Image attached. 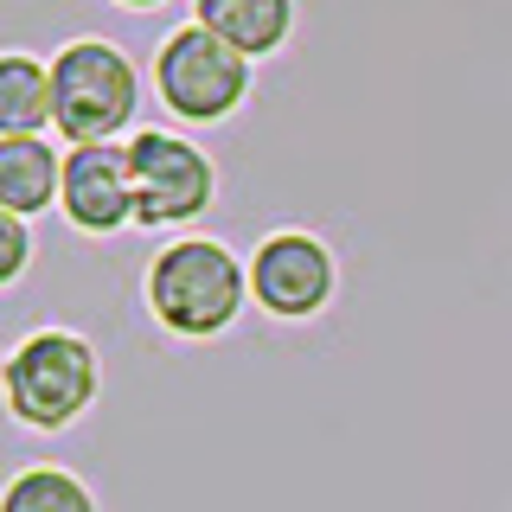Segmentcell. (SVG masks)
<instances>
[{
    "mask_svg": "<svg viewBox=\"0 0 512 512\" xmlns=\"http://www.w3.org/2000/svg\"><path fill=\"white\" fill-rule=\"evenodd\" d=\"M250 263H237L212 237H180L148 263V314L180 340H212L244 314Z\"/></svg>",
    "mask_w": 512,
    "mask_h": 512,
    "instance_id": "obj_1",
    "label": "cell"
},
{
    "mask_svg": "<svg viewBox=\"0 0 512 512\" xmlns=\"http://www.w3.org/2000/svg\"><path fill=\"white\" fill-rule=\"evenodd\" d=\"M52 90H58V135L71 148H103L135 122L141 103V71L128 64L122 45L109 39H77L52 58Z\"/></svg>",
    "mask_w": 512,
    "mask_h": 512,
    "instance_id": "obj_2",
    "label": "cell"
},
{
    "mask_svg": "<svg viewBox=\"0 0 512 512\" xmlns=\"http://www.w3.org/2000/svg\"><path fill=\"white\" fill-rule=\"evenodd\" d=\"M96 384H103L96 346L84 333L45 327L32 340H20L7 359V410L26 429H71L96 404Z\"/></svg>",
    "mask_w": 512,
    "mask_h": 512,
    "instance_id": "obj_3",
    "label": "cell"
},
{
    "mask_svg": "<svg viewBox=\"0 0 512 512\" xmlns=\"http://www.w3.org/2000/svg\"><path fill=\"white\" fill-rule=\"evenodd\" d=\"M154 90L180 122H224L250 96V58L192 20L154 52Z\"/></svg>",
    "mask_w": 512,
    "mask_h": 512,
    "instance_id": "obj_4",
    "label": "cell"
},
{
    "mask_svg": "<svg viewBox=\"0 0 512 512\" xmlns=\"http://www.w3.org/2000/svg\"><path fill=\"white\" fill-rule=\"evenodd\" d=\"M128 160H135V224H186L212 205L218 173L192 141L180 135H135L128 141Z\"/></svg>",
    "mask_w": 512,
    "mask_h": 512,
    "instance_id": "obj_5",
    "label": "cell"
},
{
    "mask_svg": "<svg viewBox=\"0 0 512 512\" xmlns=\"http://www.w3.org/2000/svg\"><path fill=\"white\" fill-rule=\"evenodd\" d=\"M250 295L276 320H308L333 295V250L308 231H276L250 256Z\"/></svg>",
    "mask_w": 512,
    "mask_h": 512,
    "instance_id": "obj_6",
    "label": "cell"
},
{
    "mask_svg": "<svg viewBox=\"0 0 512 512\" xmlns=\"http://www.w3.org/2000/svg\"><path fill=\"white\" fill-rule=\"evenodd\" d=\"M64 218L90 237H109L135 224V160L128 148L103 141V148H71L64 154Z\"/></svg>",
    "mask_w": 512,
    "mask_h": 512,
    "instance_id": "obj_7",
    "label": "cell"
},
{
    "mask_svg": "<svg viewBox=\"0 0 512 512\" xmlns=\"http://www.w3.org/2000/svg\"><path fill=\"white\" fill-rule=\"evenodd\" d=\"M199 7V26L218 32L231 52H244L250 64L282 52L288 32H295V0H192Z\"/></svg>",
    "mask_w": 512,
    "mask_h": 512,
    "instance_id": "obj_8",
    "label": "cell"
},
{
    "mask_svg": "<svg viewBox=\"0 0 512 512\" xmlns=\"http://www.w3.org/2000/svg\"><path fill=\"white\" fill-rule=\"evenodd\" d=\"M52 199H64V154L45 135H0V205L32 218Z\"/></svg>",
    "mask_w": 512,
    "mask_h": 512,
    "instance_id": "obj_9",
    "label": "cell"
},
{
    "mask_svg": "<svg viewBox=\"0 0 512 512\" xmlns=\"http://www.w3.org/2000/svg\"><path fill=\"white\" fill-rule=\"evenodd\" d=\"M58 122V90H52V64H39L32 52L0 58V135H45Z\"/></svg>",
    "mask_w": 512,
    "mask_h": 512,
    "instance_id": "obj_10",
    "label": "cell"
},
{
    "mask_svg": "<svg viewBox=\"0 0 512 512\" xmlns=\"http://www.w3.org/2000/svg\"><path fill=\"white\" fill-rule=\"evenodd\" d=\"M0 512H96V500L71 468H20L7 480Z\"/></svg>",
    "mask_w": 512,
    "mask_h": 512,
    "instance_id": "obj_11",
    "label": "cell"
},
{
    "mask_svg": "<svg viewBox=\"0 0 512 512\" xmlns=\"http://www.w3.org/2000/svg\"><path fill=\"white\" fill-rule=\"evenodd\" d=\"M32 256V237H26V218L20 212H0V282H20Z\"/></svg>",
    "mask_w": 512,
    "mask_h": 512,
    "instance_id": "obj_12",
    "label": "cell"
},
{
    "mask_svg": "<svg viewBox=\"0 0 512 512\" xmlns=\"http://www.w3.org/2000/svg\"><path fill=\"white\" fill-rule=\"evenodd\" d=\"M116 7H167V0H116Z\"/></svg>",
    "mask_w": 512,
    "mask_h": 512,
    "instance_id": "obj_13",
    "label": "cell"
}]
</instances>
